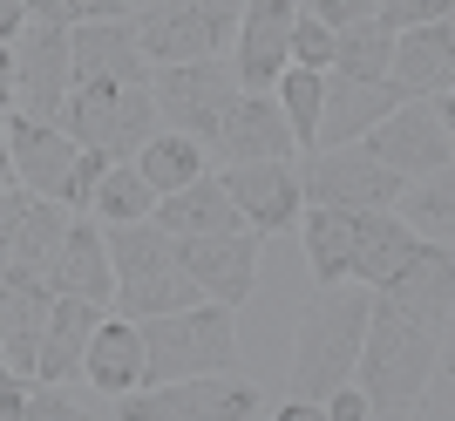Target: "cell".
Returning a JSON list of instances; mask_svg holds the SVG:
<instances>
[{"instance_id":"obj_1","label":"cell","mask_w":455,"mask_h":421,"mask_svg":"<svg viewBox=\"0 0 455 421\" xmlns=\"http://www.w3.org/2000/svg\"><path fill=\"white\" fill-rule=\"evenodd\" d=\"M442 374H449V326H428L374 292L361 361H354V387L374 401V415H421L428 381H442Z\"/></svg>"},{"instance_id":"obj_2","label":"cell","mask_w":455,"mask_h":421,"mask_svg":"<svg viewBox=\"0 0 455 421\" xmlns=\"http://www.w3.org/2000/svg\"><path fill=\"white\" fill-rule=\"evenodd\" d=\"M367 313H374V286H361V279H326V286H313L299 326H292V394H299V401L320 408L340 381H354Z\"/></svg>"},{"instance_id":"obj_3","label":"cell","mask_w":455,"mask_h":421,"mask_svg":"<svg viewBox=\"0 0 455 421\" xmlns=\"http://www.w3.org/2000/svg\"><path fill=\"white\" fill-rule=\"evenodd\" d=\"M143 333V367L150 381H184V374H238V313L218 299H190L177 313L136 320Z\"/></svg>"},{"instance_id":"obj_4","label":"cell","mask_w":455,"mask_h":421,"mask_svg":"<svg viewBox=\"0 0 455 421\" xmlns=\"http://www.w3.org/2000/svg\"><path fill=\"white\" fill-rule=\"evenodd\" d=\"M449 109H455L449 96H401L395 109L361 136L367 156L387 163L395 177H408V184L428 177V171H449L455 163V115Z\"/></svg>"},{"instance_id":"obj_5","label":"cell","mask_w":455,"mask_h":421,"mask_svg":"<svg viewBox=\"0 0 455 421\" xmlns=\"http://www.w3.org/2000/svg\"><path fill=\"white\" fill-rule=\"evenodd\" d=\"M143 82H130V89H68V102H61L55 123L76 136V150L130 163V156L143 150V136L156 130V109H150V89H143Z\"/></svg>"},{"instance_id":"obj_6","label":"cell","mask_w":455,"mask_h":421,"mask_svg":"<svg viewBox=\"0 0 455 421\" xmlns=\"http://www.w3.org/2000/svg\"><path fill=\"white\" fill-rule=\"evenodd\" d=\"M123 421H251L266 415L259 387L231 381V374H184V381H143L116 394Z\"/></svg>"},{"instance_id":"obj_7","label":"cell","mask_w":455,"mask_h":421,"mask_svg":"<svg viewBox=\"0 0 455 421\" xmlns=\"http://www.w3.org/2000/svg\"><path fill=\"white\" fill-rule=\"evenodd\" d=\"M150 109H156V130H184L204 143L218 123H225V109L238 102V75H231V61L204 55V61H164V68H150Z\"/></svg>"},{"instance_id":"obj_8","label":"cell","mask_w":455,"mask_h":421,"mask_svg":"<svg viewBox=\"0 0 455 421\" xmlns=\"http://www.w3.org/2000/svg\"><path fill=\"white\" fill-rule=\"evenodd\" d=\"M231 35H238V7L231 0H164L150 14H136V48H143L150 68L225 55Z\"/></svg>"},{"instance_id":"obj_9","label":"cell","mask_w":455,"mask_h":421,"mask_svg":"<svg viewBox=\"0 0 455 421\" xmlns=\"http://www.w3.org/2000/svg\"><path fill=\"white\" fill-rule=\"evenodd\" d=\"M299 191H306V204H333V210H387L408 191V177L374 163L367 143H333V150H306Z\"/></svg>"},{"instance_id":"obj_10","label":"cell","mask_w":455,"mask_h":421,"mask_svg":"<svg viewBox=\"0 0 455 421\" xmlns=\"http://www.w3.org/2000/svg\"><path fill=\"white\" fill-rule=\"evenodd\" d=\"M7 48H14V115L55 123L61 102H68V89H76V68H68V28L28 20Z\"/></svg>"},{"instance_id":"obj_11","label":"cell","mask_w":455,"mask_h":421,"mask_svg":"<svg viewBox=\"0 0 455 421\" xmlns=\"http://www.w3.org/2000/svg\"><path fill=\"white\" fill-rule=\"evenodd\" d=\"M218 184L231 191V204H238L245 231H259V238L292 231V225H299V210H306L299 163H292V156H266V163H225V171H218Z\"/></svg>"},{"instance_id":"obj_12","label":"cell","mask_w":455,"mask_h":421,"mask_svg":"<svg viewBox=\"0 0 455 421\" xmlns=\"http://www.w3.org/2000/svg\"><path fill=\"white\" fill-rule=\"evenodd\" d=\"M177 258L197 279L204 299L218 306H245L259 292V231H211V238H177Z\"/></svg>"},{"instance_id":"obj_13","label":"cell","mask_w":455,"mask_h":421,"mask_svg":"<svg viewBox=\"0 0 455 421\" xmlns=\"http://www.w3.org/2000/svg\"><path fill=\"white\" fill-rule=\"evenodd\" d=\"M68 68H76V89H130V82H143L150 61L136 48V14L68 28Z\"/></svg>"},{"instance_id":"obj_14","label":"cell","mask_w":455,"mask_h":421,"mask_svg":"<svg viewBox=\"0 0 455 421\" xmlns=\"http://www.w3.org/2000/svg\"><path fill=\"white\" fill-rule=\"evenodd\" d=\"M292 20H299V0H245L238 7V55H231L238 89H272L292 68Z\"/></svg>"},{"instance_id":"obj_15","label":"cell","mask_w":455,"mask_h":421,"mask_svg":"<svg viewBox=\"0 0 455 421\" xmlns=\"http://www.w3.org/2000/svg\"><path fill=\"white\" fill-rule=\"evenodd\" d=\"M218 163H266V156H292V130H285V109L272 89H238V102L225 109V123L204 136Z\"/></svg>"},{"instance_id":"obj_16","label":"cell","mask_w":455,"mask_h":421,"mask_svg":"<svg viewBox=\"0 0 455 421\" xmlns=\"http://www.w3.org/2000/svg\"><path fill=\"white\" fill-rule=\"evenodd\" d=\"M76 136L61 123H35V115H14L7 109V171L28 197H55L68 191V171H76Z\"/></svg>"},{"instance_id":"obj_17","label":"cell","mask_w":455,"mask_h":421,"mask_svg":"<svg viewBox=\"0 0 455 421\" xmlns=\"http://www.w3.org/2000/svg\"><path fill=\"white\" fill-rule=\"evenodd\" d=\"M401 102L395 82H361V75H333L320 82V123H313V150H333V143H361L380 115Z\"/></svg>"},{"instance_id":"obj_18","label":"cell","mask_w":455,"mask_h":421,"mask_svg":"<svg viewBox=\"0 0 455 421\" xmlns=\"http://www.w3.org/2000/svg\"><path fill=\"white\" fill-rule=\"evenodd\" d=\"M48 306H55V286L35 279V272H0V353L20 381H35V346L41 326H48Z\"/></svg>"},{"instance_id":"obj_19","label":"cell","mask_w":455,"mask_h":421,"mask_svg":"<svg viewBox=\"0 0 455 421\" xmlns=\"http://www.w3.org/2000/svg\"><path fill=\"white\" fill-rule=\"evenodd\" d=\"M387 82H395L401 96H449V82H455L449 14H442V20H421V28H401V35H395V55H387Z\"/></svg>"},{"instance_id":"obj_20","label":"cell","mask_w":455,"mask_h":421,"mask_svg":"<svg viewBox=\"0 0 455 421\" xmlns=\"http://www.w3.org/2000/svg\"><path fill=\"white\" fill-rule=\"evenodd\" d=\"M48 286H55V292H76V299H89V306L109 313L116 272H109L102 225H95L89 210H68V238H61V258H55V272H48Z\"/></svg>"},{"instance_id":"obj_21","label":"cell","mask_w":455,"mask_h":421,"mask_svg":"<svg viewBox=\"0 0 455 421\" xmlns=\"http://www.w3.org/2000/svg\"><path fill=\"white\" fill-rule=\"evenodd\" d=\"M150 225L171 231V238H211V231H245V218H238L231 191L204 171V177H190V184H177V191L156 197Z\"/></svg>"},{"instance_id":"obj_22","label":"cell","mask_w":455,"mask_h":421,"mask_svg":"<svg viewBox=\"0 0 455 421\" xmlns=\"http://www.w3.org/2000/svg\"><path fill=\"white\" fill-rule=\"evenodd\" d=\"M82 381L95 387V394H130V387L150 381V367H143V333H136V320H95L89 333V353H82Z\"/></svg>"},{"instance_id":"obj_23","label":"cell","mask_w":455,"mask_h":421,"mask_svg":"<svg viewBox=\"0 0 455 421\" xmlns=\"http://www.w3.org/2000/svg\"><path fill=\"white\" fill-rule=\"evenodd\" d=\"M374 292L387 299V306L428 320V326H449L455 320V258H449V245H428L408 272H395V279L374 286Z\"/></svg>"},{"instance_id":"obj_24","label":"cell","mask_w":455,"mask_h":421,"mask_svg":"<svg viewBox=\"0 0 455 421\" xmlns=\"http://www.w3.org/2000/svg\"><path fill=\"white\" fill-rule=\"evenodd\" d=\"M421 251H428V238H415L401 218H387V210H361V225H354V266H347V279H361V286H387L395 272L415 266Z\"/></svg>"},{"instance_id":"obj_25","label":"cell","mask_w":455,"mask_h":421,"mask_svg":"<svg viewBox=\"0 0 455 421\" xmlns=\"http://www.w3.org/2000/svg\"><path fill=\"white\" fill-rule=\"evenodd\" d=\"M95 320H102V306L76 299V292H55L48 326H41V346H35V381H76V374H82V353H89Z\"/></svg>"},{"instance_id":"obj_26","label":"cell","mask_w":455,"mask_h":421,"mask_svg":"<svg viewBox=\"0 0 455 421\" xmlns=\"http://www.w3.org/2000/svg\"><path fill=\"white\" fill-rule=\"evenodd\" d=\"M354 225H361V210H333V204H306L299 210V238H306V266H313V279H347V266H354Z\"/></svg>"},{"instance_id":"obj_27","label":"cell","mask_w":455,"mask_h":421,"mask_svg":"<svg viewBox=\"0 0 455 421\" xmlns=\"http://www.w3.org/2000/svg\"><path fill=\"white\" fill-rule=\"evenodd\" d=\"M190 299H204L197 279L184 272V258H164V266H150L143 279H123L116 299H109V313H123V320H150V313H177V306H190Z\"/></svg>"},{"instance_id":"obj_28","label":"cell","mask_w":455,"mask_h":421,"mask_svg":"<svg viewBox=\"0 0 455 421\" xmlns=\"http://www.w3.org/2000/svg\"><path fill=\"white\" fill-rule=\"evenodd\" d=\"M130 163L143 171V184L164 197V191H177V184H190V177H204V143L184 136V130H150Z\"/></svg>"},{"instance_id":"obj_29","label":"cell","mask_w":455,"mask_h":421,"mask_svg":"<svg viewBox=\"0 0 455 421\" xmlns=\"http://www.w3.org/2000/svg\"><path fill=\"white\" fill-rule=\"evenodd\" d=\"M395 218L415 238H428V245H449V231H455V171H428V177H415L408 191L395 197Z\"/></svg>"},{"instance_id":"obj_30","label":"cell","mask_w":455,"mask_h":421,"mask_svg":"<svg viewBox=\"0 0 455 421\" xmlns=\"http://www.w3.org/2000/svg\"><path fill=\"white\" fill-rule=\"evenodd\" d=\"M61 238H68V204H55V197H28V210H20V238H14V272L48 279L55 258H61Z\"/></svg>"},{"instance_id":"obj_31","label":"cell","mask_w":455,"mask_h":421,"mask_svg":"<svg viewBox=\"0 0 455 421\" xmlns=\"http://www.w3.org/2000/svg\"><path fill=\"white\" fill-rule=\"evenodd\" d=\"M150 210H156V191L143 184L136 163H109L102 184H95V197H89L95 225H136V218H150Z\"/></svg>"},{"instance_id":"obj_32","label":"cell","mask_w":455,"mask_h":421,"mask_svg":"<svg viewBox=\"0 0 455 421\" xmlns=\"http://www.w3.org/2000/svg\"><path fill=\"white\" fill-rule=\"evenodd\" d=\"M387 55H395V35L374 28V20H354V28H333V75H361V82H387Z\"/></svg>"},{"instance_id":"obj_33","label":"cell","mask_w":455,"mask_h":421,"mask_svg":"<svg viewBox=\"0 0 455 421\" xmlns=\"http://www.w3.org/2000/svg\"><path fill=\"white\" fill-rule=\"evenodd\" d=\"M320 68H285L279 82H272V96H279L285 109V130H292V143L299 150H313V123H320Z\"/></svg>"},{"instance_id":"obj_34","label":"cell","mask_w":455,"mask_h":421,"mask_svg":"<svg viewBox=\"0 0 455 421\" xmlns=\"http://www.w3.org/2000/svg\"><path fill=\"white\" fill-rule=\"evenodd\" d=\"M109 14H130V0H28V20H48V28H82Z\"/></svg>"},{"instance_id":"obj_35","label":"cell","mask_w":455,"mask_h":421,"mask_svg":"<svg viewBox=\"0 0 455 421\" xmlns=\"http://www.w3.org/2000/svg\"><path fill=\"white\" fill-rule=\"evenodd\" d=\"M326 61H333V28L299 7V20H292V68H320L326 75Z\"/></svg>"},{"instance_id":"obj_36","label":"cell","mask_w":455,"mask_h":421,"mask_svg":"<svg viewBox=\"0 0 455 421\" xmlns=\"http://www.w3.org/2000/svg\"><path fill=\"white\" fill-rule=\"evenodd\" d=\"M20 415H28V421H76V415H89V408L68 401L61 381H28V387H20Z\"/></svg>"},{"instance_id":"obj_37","label":"cell","mask_w":455,"mask_h":421,"mask_svg":"<svg viewBox=\"0 0 455 421\" xmlns=\"http://www.w3.org/2000/svg\"><path fill=\"white\" fill-rule=\"evenodd\" d=\"M449 0H374V28L401 35V28H421V20H442Z\"/></svg>"},{"instance_id":"obj_38","label":"cell","mask_w":455,"mask_h":421,"mask_svg":"<svg viewBox=\"0 0 455 421\" xmlns=\"http://www.w3.org/2000/svg\"><path fill=\"white\" fill-rule=\"evenodd\" d=\"M102 171H109V156L82 150V156H76V171H68V191H61V204H68V210H89V197H95V184H102Z\"/></svg>"},{"instance_id":"obj_39","label":"cell","mask_w":455,"mask_h":421,"mask_svg":"<svg viewBox=\"0 0 455 421\" xmlns=\"http://www.w3.org/2000/svg\"><path fill=\"white\" fill-rule=\"evenodd\" d=\"M20 210H28V191H20V184H7V191H0V272L14 266V238H20Z\"/></svg>"},{"instance_id":"obj_40","label":"cell","mask_w":455,"mask_h":421,"mask_svg":"<svg viewBox=\"0 0 455 421\" xmlns=\"http://www.w3.org/2000/svg\"><path fill=\"white\" fill-rule=\"evenodd\" d=\"M313 20H326V28H354V20H374V0H299Z\"/></svg>"},{"instance_id":"obj_41","label":"cell","mask_w":455,"mask_h":421,"mask_svg":"<svg viewBox=\"0 0 455 421\" xmlns=\"http://www.w3.org/2000/svg\"><path fill=\"white\" fill-rule=\"evenodd\" d=\"M320 415H326V421H367V415H374V401H367L354 381H340V387L320 401Z\"/></svg>"},{"instance_id":"obj_42","label":"cell","mask_w":455,"mask_h":421,"mask_svg":"<svg viewBox=\"0 0 455 421\" xmlns=\"http://www.w3.org/2000/svg\"><path fill=\"white\" fill-rule=\"evenodd\" d=\"M28 28V0H0V41H14Z\"/></svg>"},{"instance_id":"obj_43","label":"cell","mask_w":455,"mask_h":421,"mask_svg":"<svg viewBox=\"0 0 455 421\" xmlns=\"http://www.w3.org/2000/svg\"><path fill=\"white\" fill-rule=\"evenodd\" d=\"M0 109H14V48L0 41Z\"/></svg>"},{"instance_id":"obj_44","label":"cell","mask_w":455,"mask_h":421,"mask_svg":"<svg viewBox=\"0 0 455 421\" xmlns=\"http://www.w3.org/2000/svg\"><path fill=\"white\" fill-rule=\"evenodd\" d=\"M7 184H14V171H7V156H0V191H7Z\"/></svg>"},{"instance_id":"obj_45","label":"cell","mask_w":455,"mask_h":421,"mask_svg":"<svg viewBox=\"0 0 455 421\" xmlns=\"http://www.w3.org/2000/svg\"><path fill=\"white\" fill-rule=\"evenodd\" d=\"M0 156H7V109H0Z\"/></svg>"}]
</instances>
